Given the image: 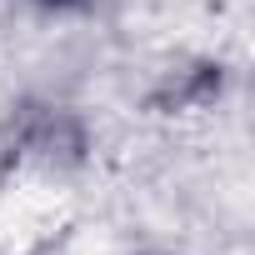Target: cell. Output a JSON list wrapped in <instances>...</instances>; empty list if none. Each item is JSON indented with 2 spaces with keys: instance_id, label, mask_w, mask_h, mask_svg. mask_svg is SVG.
Returning <instances> with one entry per match:
<instances>
[{
  "instance_id": "6da1fadb",
  "label": "cell",
  "mask_w": 255,
  "mask_h": 255,
  "mask_svg": "<svg viewBox=\"0 0 255 255\" xmlns=\"http://www.w3.org/2000/svg\"><path fill=\"white\" fill-rule=\"evenodd\" d=\"M45 5H75V0H45Z\"/></svg>"
}]
</instances>
